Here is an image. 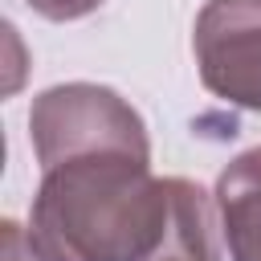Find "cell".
I'll return each instance as SVG.
<instances>
[{
  "label": "cell",
  "mask_w": 261,
  "mask_h": 261,
  "mask_svg": "<svg viewBox=\"0 0 261 261\" xmlns=\"http://www.w3.org/2000/svg\"><path fill=\"white\" fill-rule=\"evenodd\" d=\"M24 245L33 261H216L208 192L118 151L45 167Z\"/></svg>",
  "instance_id": "cell-1"
},
{
  "label": "cell",
  "mask_w": 261,
  "mask_h": 261,
  "mask_svg": "<svg viewBox=\"0 0 261 261\" xmlns=\"http://www.w3.org/2000/svg\"><path fill=\"white\" fill-rule=\"evenodd\" d=\"M29 139L41 171L77 155H135L151 163V139L143 114L110 86L98 82H65L49 86L33 98Z\"/></svg>",
  "instance_id": "cell-2"
},
{
  "label": "cell",
  "mask_w": 261,
  "mask_h": 261,
  "mask_svg": "<svg viewBox=\"0 0 261 261\" xmlns=\"http://www.w3.org/2000/svg\"><path fill=\"white\" fill-rule=\"evenodd\" d=\"M192 49L212 98L261 114V0H208L196 16Z\"/></svg>",
  "instance_id": "cell-3"
},
{
  "label": "cell",
  "mask_w": 261,
  "mask_h": 261,
  "mask_svg": "<svg viewBox=\"0 0 261 261\" xmlns=\"http://www.w3.org/2000/svg\"><path fill=\"white\" fill-rule=\"evenodd\" d=\"M216 216L228 261H261V147L241 151L220 171Z\"/></svg>",
  "instance_id": "cell-4"
},
{
  "label": "cell",
  "mask_w": 261,
  "mask_h": 261,
  "mask_svg": "<svg viewBox=\"0 0 261 261\" xmlns=\"http://www.w3.org/2000/svg\"><path fill=\"white\" fill-rule=\"evenodd\" d=\"M106 0H29V8L37 12V16H45V20H82V16H90V12H98Z\"/></svg>",
  "instance_id": "cell-5"
}]
</instances>
